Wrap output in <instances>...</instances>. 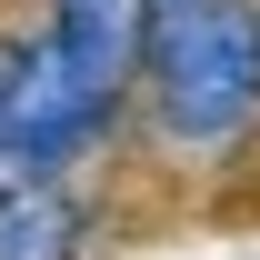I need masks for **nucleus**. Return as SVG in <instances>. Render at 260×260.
I'll return each mask as SVG.
<instances>
[{"label":"nucleus","mask_w":260,"mask_h":260,"mask_svg":"<svg viewBox=\"0 0 260 260\" xmlns=\"http://www.w3.org/2000/svg\"><path fill=\"white\" fill-rule=\"evenodd\" d=\"M70 250H80V210L60 170H0V260H70Z\"/></svg>","instance_id":"nucleus-4"},{"label":"nucleus","mask_w":260,"mask_h":260,"mask_svg":"<svg viewBox=\"0 0 260 260\" xmlns=\"http://www.w3.org/2000/svg\"><path fill=\"white\" fill-rule=\"evenodd\" d=\"M140 100L190 160L240 150L260 120V0H150L140 10Z\"/></svg>","instance_id":"nucleus-1"},{"label":"nucleus","mask_w":260,"mask_h":260,"mask_svg":"<svg viewBox=\"0 0 260 260\" xmlns=\"http://www.w3.org/2000/svg\"><path fill=\"white\" fill-rule=\"evenodd\" d=\"M140 10H150V0H50V40L80 60V80H100L110 100H130V70H140Z\"/></svg>","instance_id":"nucleus-3"},{"label":"nucleus","mask_w":260,"mask_h":260,"mask_svg":"<svg viewBox=\"0 0 260 260\" xmlns=\"http://www.w3.org/2000/svg\"><path fill=\"white\" fill-rule=\"evenodd\" d=\"M110 120H120V100L100 80H80V60L50 30L0 70V160L10 170H70Z\"/></svg>","instance_id":"nucleus-2"}]
</instances>
